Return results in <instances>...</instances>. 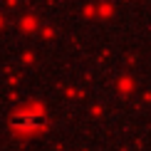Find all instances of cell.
<instances>
[{
	"label": "cell",
	"mask_w": 151,
	"mask_h": 151,
	"mask_svg": "<svg viewBox=\"0 0 151 151\" xmlns=\"http://www.w3.org/2000/svg\"><path fill=\"white\" fill-rule=\"evenodd\" d=\"M32 122H40V111H20L15 116V127H37Z\"/></svg>",
	"instance_id": "6da1fadb"
}]
</instances>
